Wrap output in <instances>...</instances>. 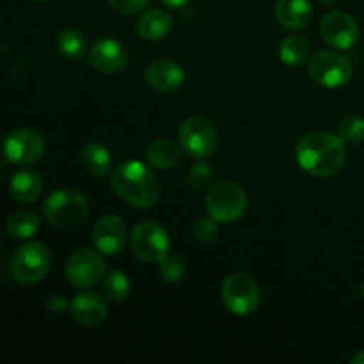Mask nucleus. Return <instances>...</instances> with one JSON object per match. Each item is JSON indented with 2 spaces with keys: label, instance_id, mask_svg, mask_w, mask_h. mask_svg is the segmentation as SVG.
Listing matches in <instances>:
<instances>
[{
  "label": "nucleus",
  "instance_id": "23",
  "mask_svg": "<svg viewBox=\"0 0 364 364\" xmlns=\"http://www.w3.org/2000/svg\"><path fill=\"white\" fill-rule=\"evenodd\" d=\"M57 48L66 59L80 60L87 53V41L77 28H63L57 36Z\"/></svg>",
  "mask_w": 364,
  "mask_h": 364
},
{
  "label": "nucleus",
  "instance_id": "5",
  "mask_svg": "<svg viewBox=\"0 0 364 364\" xmlns=\"http://www.w3.org/2000/svg\"><path fill=\"white\" fill-rule=\"evenodd\" d=\"M178 141H180L181 149H183L188 156L201 160L208 159V156H212L213 153H215L219 135H217L215 127H213L208 119L199 116H192L187 117V119L180 124Z\"/></svg>",
  "mask_w": 364,
  "mask_h": 364
},
{
  "label": "nucleus",
  "instance_id": "22",
  "mask_svg": "<svg viewBox=\"0 0 364 364\" xmlns=\"http://www.w3.org/2000/svg\"><path fill=\"white\" fill-rule=\"evenodd\" d=\"M39 230V217L31 210H18L7 219V233L16 240H28Z\"/></svg>",
  "mask_w": 364,
  "mask_h": 364
},
{
  "label": "nucleus",
  "instance_id": "2",
  "mask_svg": "<svg viewBox=\"0 0 364 364\" xmlns=\"http://www.w3.org/2000/svg\"><path fill=\"white\" fill-rule=\"evenodd\" d=\"M110 185L123 201L137 208H151L160 198L159 178L137 160L117 166L112 173Z\"/></svg>",
  "mask_w": 364,
  "mask_h": 364
},
{
  "label": "nucleus",
  "instance_id": "8",
  "mask_svg": "<svg viewBox=\"0 0 364 364\" xmlns=\"http://www.w3.org/2000/svg\"><path fill=\"white\" fill-rule=\"evenodd\" d=\"M223 304L233 315H251L259 304V287L247 274H231L220 288Z\"/></svg>",
  "mask_w": 364,
  "mask_h": 364
},
{
  "label": "nucleus",
  "instance_id": "21",
  "mask_svg": "<svg viewBox=\"0 0 364 364\" xmlns=\"http://www.w3.org/2000/svg\"><path fill=\"white\" fill-rule=\"evenodd\" d=\"M146 156H148L149 166H153L155 169H173L181 159V146H178L171 139H159L149 144Z\"/></svg>",
  "mask_w": 364,
  "mask_h": 364
},
{
  "label": "nucleus",
  "instance_id": "28",
  "mask_svg": "<svg viewBox=\"0 0 364 364\" xmlns=\"http://www.w3.org/2000/svg\"><path fill=\"white\" fill-rule=\"evenodd\" d=\"M156 265H159V276L164 281H167V283H178V281L183 279L185 263L180 258H176V256L167 255Z\"/></svg>",
  "mask_w": 364,
  "mask_h": 364
},
{
  "label": "nucleus",
  "instance_id": "9",
  "mask_svg": "<svg viewBox=\"0 0 364 364\" xmlns=\"http://www.w3.org/2000/svg\"><path fill=\"white\" fill-rule=\"evenodd\" d=\"M130 244L134 255L148 263H159L160 259L169 255L171 247L167 231L159 223H151V220H146L134 228Z\"/></svg>",
  "mask_w": 364,
  "mask_h": 364
},
{
  "label": "nucleus",
  "instance_id": "25",
  "mask_svg": "<svg viewBox=\"0 0 364 364\" xmlns=\"http://www.w3.org/2000/svg\"><path fill=\"white\" fill-rule=\"evenodd\" d=\"M102 288L107 299H110L114 302H121L128 297L130 281H128L127 274L119 272V270H110V272H107L103 276Z\"/></svg>",
  "mask_w": 364,
  "mask_h": 364
},
{
  "label": "nucleus",
  "instance_id": "31",
  "mask_svg": "<svg viewBox=\"0 0 364 364\" xmlns=\"http://www.w3.org/2000/svg\"><path fill=\"white\" fill-rule=\"evenodd\" d=\"M166 7H171V9H178V7H183L185 4H188L191 0H160Z\"/></svg>",
  "mask_w": 364,
  "mask_h": 364
},
{
  "label": "nucleus",
  "instance_id": "6",
  "mask_svg": "<svg viewBox=\"0 0 364 364\" xmlns=\"http://www.w3.org/2000/svg\"><path fill=\"white\" fill-rule=\"evenodd\" d=\"M50 263H52V256L45 244L27 242L14 252L11 270L18 283L36 284L48 274Z\"/></svg>",
  "mask_w": 364,
  "mask_h": 364
},
{
  "label": "nucleus",
  "instance_id": "3",
  "mask_svg": "<svg viewBox=\"0 0 364 364\" xmlns=\"http://www.w3.org/2000/svg\"><path fill=\"white\" fill-rule=\"evenodd\" d=\"M43 213L46 220L55 228L71 230L87 219V199L73 188H60L52 192L43 205Z\"/></svg>",
  "mask_w": 364,
  "mask_h": 364
},
{
  "label": "nucleus",
  "instance_id": "1",
  "mask_svg": "<svg viewBox=\"0 0 364 364\" xmlns=\"http://www.w3.org/2000/svg\"><path fill=\"white\" fill-rule=\"evenodd\" d=\"M297 162L306 173L316 178H331L345 166V142L327 132H311L299 141L295 149Z\"/></svg>",
  "mask_w": 364,
  "mask_h": 364
},
{
  "label": "nucleus",
  "instance_id": "29",
  "mask_svg": "<svg viewBox=\"0 0 364 364\" xmlns=\"http://www.w3.org/2000/svg\"><path fill=\"white\" fill-rule=\"evenodd\" d=\"M192 233L198 240L208 242L219 235V228H217L215 219H198L192 226Z\"/></svg>",
  "mask_w": 364,
  "mask_h": 364
},
{
  "label": "nucleus",
  "instance_id": "30",
  "mask_svg": "<svg viewBox=\"0 0 364 364\" xmlns=\"http://www.w3.org/2000/svg\"><path fill=\"white\" fill-rule=\"evenodd\" d=\"M151 0H109L110 7L121 14L141 13Z\"/></svg>",
  "mask_w": 364,
  "mask_h": 364
},
{
  "label": "nucleus",
  "instance_id": "11",
  "mask_svg": "<svg viewBox=\"0 0 364 364\" xmlns=\"http://www.w3.org/2000/svg\"><path fill=\"white\" fill-rule=\"evenodd\" d=\"M105 276V262L91 249H78L66 263V277L75 288H89Z\"/></svg>",
  "mask_w": 364,
  "mask_h": 364
},
{
  "label": "nucleus",
  "instance_id": "16",
  "mask_svg": "<svg viewBox=\"0 0 364 364\" xmlns=\"http://www.w3.org/2000/svg\"><path fill=\"white\" fill-rule=\"evenodd\" d=\"M71 315L80 326L96 327L105 322L107 318V304L102 297H98L92 291L78 294L70 304Z\"/></svg>",
  "mask_w": 364,
  "mask_h": 364
},
{
  "label": "nucleus",
  "instance_id": "24",
  "mask_svg": "<svg viewBox=\"0 0 364 364\" xmlns=\"http://www.w3.org/2000/svg\"><path fill=\"white\" fill-rule=\"evenodd\" d=\"M309 50L311 45L304 36H288L279 45V59L288 66H299L308 59Z\"/></svg>",
  "mask_w": 364,
  "mask_h": 364
},
{
  "label": "nucleus",
  "instance_id": "32",
  "mask_svg": "<svg viewBox=\"0 0 364 364\" xmlns=\"http://www.w3.org/2000/svg\"><path fill=\"white\" fill-rule=\"evenodd\" d=\"M352 364H364V350H361L359 354H355L354 358H352Z\"/></svg>",
  "mask_w": 364,
  "mask_h": 364
},
{
  "label": "nucleus",
  "instance_id": "13",
  "mask_svg": "<svg viewBox=\"0 0 364 364\" xmlns=\"http://www.w3.org/2000/svg\"><path fill=\"white\" fill-rule=\"evenodd\" d=\"M127 224L117 215H105L92 228V244L102 255L114 256L127 244Z\"/></svg>",
  "mask_w": 364,
  "mask_h": 364
},
{
  "label": "nucleus",
  "instance_id": "20",
  "mask_svg": "<svg viewBox=\"0 0 364 364\" xmlns=\"http://www.w3.org/2000/svg\"><path fill=\"white\" fill-rule=\"evenodd\" d=\"M80 159L85 169L95 178H107L112 171V156H110L109 149L100 142H87L82 148Z\"/></svg>",
  "mask_w": 364,
  "mask_h": 364
},
{
  "label": "nucleus",
  "instance_id": "18",
  "mask_svg": "<svg viewBox=\"0 0 364 364\" xmlns=\"http://www.w3.org/2000/svg\"><path fill=\"white\" fill-rule=\"evenodd\" d=\"M9 192L18 203H34L43 194V180L36 171L21 169L11 178Z\"/></svg>",
  "mask_w": 364,
  "mask_h": 364
},
{
  "label": "nucleus",
  "instance_id": "10",
  "mask_svg": "<svg viewBox=\"0 0 364 364\" xmlns=\"http://www.w3.org/2000/svg\"><path fill=\"white\" fill-rule=\"evenodd\" d=\"M45 153V139L28 128H20L7 135L4 142V155L14 166H31Z\"/></svg>",
  "mask_w": 364,
  "mask_h": 364
},
{
  "label": "nucleus",
  "instance_id": "17",
  "mask_svg": "<svg viewBox=\"0 0 364 364\" xmlns=\"http://www.w3.org/2000/svg\"><path fill=\"white\" fill-rule=\"evenodd\" d=\"M313 11L309 0H277L276 18L287 28H304L311 21Z\"/></svg>",
  "mask_w": 364,
  "mask_h": 364
},
{
  "label": "nucleus",
  "instance_id": "19",
  "mask_svg": "<svg viewBox=\"0 0 364 364\" xmlns=\"http://www.w3.org/2000/svg\"><path fill=\"white\" fill-rule=\"evenodd\" d=\"M171 25H173V20L166 11H146L137 21V34L144 38L146 41H159L171 31Z\"/></svg>",
  "mask_w": 364,
  "mask_h": 364
},
{
  "label": "nucleus",
  "instance_id": "33",
  "mask_svg": "<svg viewBox=\"0 0 364 364\" xmlns=\"http://www.w3.org/2000/svg\"><path fill=\"white\" fill-rule=\"evenodd\" d=\"M320 2H322V4H333V2H336V0H320Z\"/></svg>",
  "mask_w": 364,
  "mask_h": 364
},
{
  "label": "nucleus",
  "instance_id": "4",
  "mask_svg": "<svg viewBox=\"0 0 364 364\" xmlns=\"http://www.w3.org/2000/svg\"><path fill=\"white\" fill-rule=\"evenodd\" d=\"M247 208V196L235 181H219L206 196V210L217 223H235Z\"/></svg>",
  "mask_w": 364,
  "mask_h": 364
},
{
  "label": "nucleus",
  "instance_id": "7",
  "mask_svg": "<svg viewBox=\"0 0 364 364\" xmlns=\"http://www.w3.org/2000/svg\"><path fill=\"white\" fill-rule=\"evenodd\" d=\"M308 71L309 77L318 85L327 89H336L348 84L352 73H354V68H352L350 60L341 53L322 50L311 57Z\"/></svg>",
  "mask_w": 364,
  "mask_h": 364
},
{
  "label": "nucleus",
  "instance_id": "27",
  "mask_svg": "<svg viewBox=\"0 0 364 364\" xmlns=\"http://www.w3.org/2000/svg\"><path fill=\"white\" fill-rule=\"evenodd\" d=\"M213 181V169L210 164L199 162L192 166L187 173V183L191 185L192 191L201 192L212 185Z\"/></svg>",
  "mask_w": 364,
  "mask_h": 364
},
{
  "label": "nucleus",
  "instance_id": "14",
  "mask_svg": "<svg viewBox=\"0 0 364 364\" xmlns=\"http://www.w3.org/2000/svg\"><path fill=\"white\" fill-rule=\"evenodd\" d=\"M89 64L100 73H119L127 68L128 52L117 39H100L92 45L91 52H89Z\"/></svg>",
  "mask_w": 364,
  "mask_h": 364
},
{
  "label": "nucleus",
  "instance_id": "12",
  "mask_svg": "<svg viewBox=\"0 0 364 364\" xmlns=\"http://www.w3.org/2000/svg\"><path fill=\"white\" fill-rule=\"evenodd\" d=\"M320 34H322L323 41L333 46V48L347 50L358 43L359 27L350 14L333 11L322 20Z\"/></svg>",
  "mask_w": 364,
  "mask_h": 364
},
{
  "label": "nucleus",
  "instance_id": "34",
  "mask_svg": "<svg viewBox=\"0 0 364 364\" xmlns=\"http://www.w3.org/2000/svg\"><path fill=\"white\" fill-rule=\"evenodd\" d=\"M36 2H50V0H36Z\"/></svg>",
  "mask_w": 364,
  "mask_h": 364
},
{
  "label": "nucleus",
  "instance_id": "15",
  "mask_svg": "<svg viewBox=\"0 0 364 364\" xmlns=\"http://www.w3.org/2000/svg\"><path fill=\"white\" fill-rule=\"evenodd\" d=\"M144 78L153 91L173 92L183 85L185 71L176 60L156 59L146 68Z\"/></svg>",
  "mask_w": 364,
  "mask_h": 364
},
{
  "label": "nucleus",
  "instance_id": "26",
  "mask_svg": "<svg viewBox=\"0 0 364 364\" xmlns=\"http://www.w3.org/2000/svg\"><path fill=\"white\" fill-rule=\"evenodd\" d=\"M338 137L345 144L358 146L364 141V117L361 116H347L338 124Z\"/></svg>",
  "mask_w": 364,
  "mask_h": 364
}]
</instances>
